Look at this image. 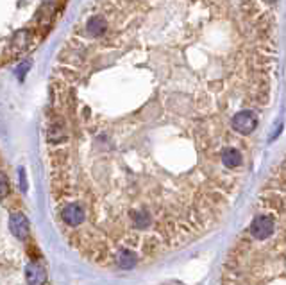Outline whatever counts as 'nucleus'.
I'll list each match as a JSON object with an SVG mask.
<instances>
[{"instance_id":"7ed1b4c3","label":"nucleus","mask_w":286,"mask_h":285,"mask_svg":"<svg viewBox=\"0 0 286 285\" xmlns=\"http://www.w3.org/2000/svg\"><path fill=\"white\" fill-rule=\"evenodd\" d=\"M27 221L23 219L22 215H13L11 217V230H13V233L16 235V237H20V239H23L25 235H27Z\"/></svg>"},{"instance_id":"f257e3e1","label":"nucleus","mask_w":286,"mask_h":285,"mask_svg":"<svg viewBox=\"0 0 286 285\" xmlns=\"http://www.w3.org/2000/svg\"><path fill=\"white\" fill-rule=\"evenodd\" d=\"M277 81V0H91L50 75L54 221L86 262L132 271L222 224Z\"/></svg>"},{"instance_id":"f03ea898","label":"nucleus","mask_w":286,"mask_h":285,"mask_svg":"<svg viewBox=\"0 0 286 285\" xmlns=\"http://www.w3.org/2000/svg\"><path fill=\"white\" fill-rule=\"evenodd\" d=\"M222 285H286V152L268 172L226 257Z\"/></svg>"},{"instance_id":"20e7f679","label":"nucleus","mask_w":286,"mask_h":285,"mask_svg":"<svg viewBox=\"0 0 286 285\" xmlns=\"http://www.w3.org/2000/svg\"><path fill=\"white\" fill-rule=\"evenodd\" d=\"M27 282H29V285H41L43 284V269L38 266H29Z\"/></svg>"}]
</instances>
